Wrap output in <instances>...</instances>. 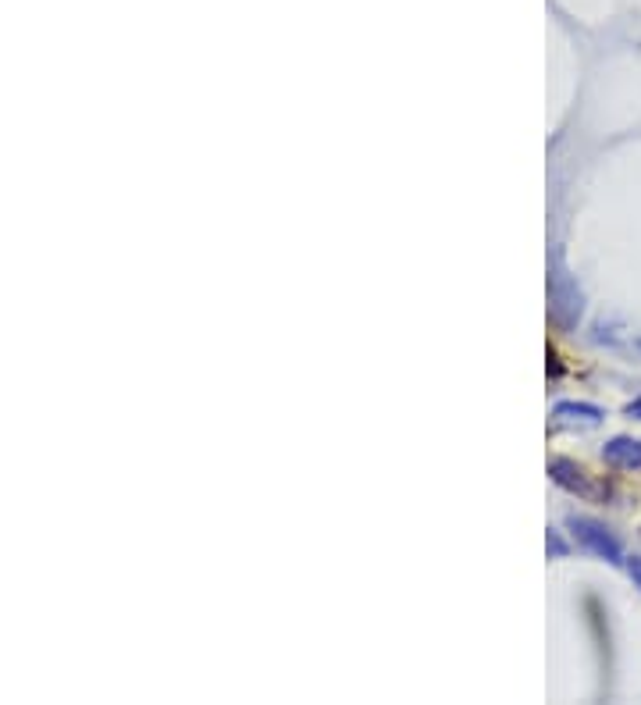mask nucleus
Returning <instances> with one entry per match:
<instances>
[{"mask_svg":"<svg viewBox=\"0 0 641 705\" xmlns=\"http://www.w3.org/2000/svg\"><path fill=\"white\" fill-rule=\"evenodd\" d=\"M581 310H585V296L577 289L574 278L563 271L560 260H552V275H549V314L560 328H574L581 321Z\"/></svg>","mask_w":641,"mask_h":705,"instance_id":"1","label":"nucleus"},{"mask_svg":"<svg viewBox=\"0 0 641 705\" xmlns=\"http://www.w3.org/2000/svg\"><path fill=\"white\" fill-rule=\"evenodd\" d=\"M570 535L577 538V542L585 545L588 552H595L599 560L606 563H624V549H620V542L613 535H609L606 527L595 524V520L588 517H570Z\"/></svg>","mask_w":641,"mask_h":705,"instance_id":"2","label":"nucleus"},{"mask_svg":"<svg viewBox=\"0 0 641 705\" xmlns=\"http://www.w3.org/2000/svg\"><path fill=\"white\" fill-rule=\"evenodd\" d=\"M549 478L560 488H567L570 495H581V499H595V495H599V488L588 481L585 467H577V463H570V460H552Z\"/></svg>","mask_w":641,"mask_h":705,"instance_id":"3","label":"nucleus"},{"mask_svg":"<svg viewBox=\"0 0 641 705\" xmlns=\"http://www.w3.org/2000/svg\"><path fill=\"white\" fill-rule=\"evenodd\" d=\"M602 460L613 463L620 470H638L641 467V442L638 438H609L606 446H602Z\"/></svg>","mask_w":641,"mask_h":705,"instance_id":"4","label":"nucleus"},{"mask_svg":"<svg viewBox=\"0 0 641 705\" xmlns=\"http://www.w3.org/2000/svg\"><path fill=\"white\" fill-rule=\"evenodd\" d=\"M556 421H585V424H595L602 421V410L595 403H556L552 410Z\"/></svg>","mask_w":641,"mask_h":705,"instance_id":"5","label":"nucleus"},{"mask_svg":"<svg viewBox=\"0 0 641 705\" xmlns=\"http://www.w3.org/2000/svg\"><path fill=\"white\" fill-rule=\"evenodd\" d=\"M545 545H549V556H567V545L560 542V535H556V531H549Z\"/></svg>","mask_w":641,"mask_h":705,"instance_id":"6","label":"nucleus"},{"mask_svg":"<svg viewBox=\"0 0 641 705\" xmlns=\"http://www.w3.org/2000/svg\"><path fill=\"white\" fill-rule=\"evenodd\" d=\"M627 574H631V581L641 588V556H631V560H627Z\"/></svg>","mask_w":641,"mask_h":705,"instance_id":"7","label":"nucleus"},{"mask_svg":"<svg viewBox=\"0 0 641 705\" xmlns=\"http://www.w3.org/2000/svg\"><path fill=\"white\" fill-rule=\"evenodd\" d=\"M627 417H631V421H641V396L627 403Z\"/></svg>","mask_w":641,"mask_h":705,"instance_id":"8","label":"nucleus"}]
</instances>
